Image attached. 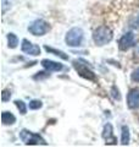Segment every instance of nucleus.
<instances>
[{
    "mask_svg": "<svg viewBox=\"0 0 139 147\" xmlns=\"http://www.w3.org/2000/svg\"><path fill=\"white\" fill-rule=\"evenodd\" d=\"M114 38V33L108 26H100L93 32V40L96 45H105L110 43Z\"/></svg>",
    "mask_w": 139,
    "mask_h": 147,
    "instance_id": "nucleus-1",
    "label": "nucleus"
},
{
    "mask_svg": "<svg viewBox=\"0 0 139 147\" xmlns=\"http://www.w3.org/2000/svg\"><path fill=\"white\" fill-rule=\"evenodd\" d=\"M28 31L33 36H44L50 31V25L43 18H38L29 24Z\"/></svg>",
    "mask_w": 139,
    "mask_h": 147,
    "instance_id": "nucleus-4",
    "label": "nucleus"
},
{
    "mask_svg": "<svg viewBox=\"0 0 139 147\" xmlns=\"http://www.w3.org/2000/svg\"><path fill=\"white\" fill-rule=\"evenodd\" d=\"M127 105L129 109H139V88H133L127 94Z\"/></svg>",
    "mask_w": 139,
    "mask_h": 147,
    "instance_id": "nucleus-8",
    "label": "nucleus"
},
{
    "mask_svg": "<svg viewBox=\"0 0 139 147\" xmlns=\"http://www.w3.org/2000/svg\"><path fill=\"white\" fill-rule=\"evenodd\" d=\"M121 144L123 146L129 144V129L126 125H123L121 127Z\"/></svg>",
    "mask_w": 139,
    "mask_h": 147,
    "instance_id": "nucleus-12",
    "label": "nucleus"
},
{
    "mask_svg": "<svg viewBox=\"0 0 139 147\" xmlns=\"http://www.w3.org/2000/svg\"><path fill=\"white\" fill-rule=\"evenodd\" d=\"M7 6H10V4H7V0H3V12L6 11Z\"/></svg>",
    "mask_w": 139,
    "mask_h": 147,
    "instance_id": "nucleus-20",
    "label": "nucleus"
},
{
    "mask_svg": "<svg viewBox=\"0 0 139 147\" xmlns=\"http://www.w3.org/2000/svg\"><path fill=\"white\" fill-rule=\"evenodd\" d=\"M28 107L32 110H37V109H39V108L43 107V103H41L40 100H38V99H33V100H31V102H29Z\"/></svg>",
    "mask_w": 139,
    "mask_h": 147,
    "instance_id": "nucleus-16",
    "label": "nucleus"
},
{
    "mask_svg": "<svg viewBox=\"0 0 139 147\" xmlns=\"http://www.w3.org/2000/svg\"><path fill=\"white\" fill-rule=\"evenodd\" d=\"M138 24H139V17H138Z\"/></svg>",
    "mask_w": 139,
    "mask_h": 147,
    "instance_id": "nucleus-22",
    "label": "nucleus"
},
{
    "mask_svg": "<svg viewBox=\"0 0 139 147\" xmlns=\"http://www.w3.org/2000/svg\"><path fill=\"white\" fill-rule=\"evenodd\" d=\"M1 123L4 125H12L16 123V117L11 112H3L1 113Z\"/></svg>",
    "mask_w": 139,
    "mask_h": 147,
    "instance_id": "nucleus-11",
    "label": "nucleus"
},
{
    "mask_svg": "<svg viewBox=\"0 0 139 147\" xmlns=\"http://www.w3.org/2000/svg\"><path fill=\"white\" fill-rule=\"evenodd\" d=\"M134 42H136V38H134L133 32H127L124 33L118 40V48L121 50H128L129 48L133 47Z\"/></svg>",
    "mask_w": 139,
    "mask_h": 147,
    "instance_id": "nucleus-6",
    "label": "nucleus"
},
{
    "mask_svg": "<svg viewBox=\"0 0 139 147\" xmlns=\"http://www.w3.org/2000/svg\"><path fill=\"white\" fill-rule=\"evenodd\" d=\"M7 45H9V48H16L17 45H18V38H17V36L15 33H9L7 34Z\"/></svg>",
    "mask_w": 139,
    "mask_h": 147,
    "instance_id": "nucleus-14",
    "label": "nucleus"
},
{
    "mask_svg": "<svg viewBox=\"0 0 139 147\" xmlns=\"http://www.w3.org/2000/svg\"><path fill=\"white\" fill-rule=\"evenodd\" d=\"M103 137L104 140L106 141V144H110V145H115L117 140L116 137L114 136V130H112V125L111 124H105L104 125V130H103Z\"/></svg>",
    "mask_w": 139,
    "mask_h": 147,
    "instance_id": "nucleus-9",
    "label": "nucleus"
},
{
    "mask_svg": "<svg viewBox=\"0 0 139 147\" xmlns=\"http://www.w3.org/2000/svg\"><path fill=\"white\" fill-rule=\"evenodd\" d=\"M21 49L25 54H28V55H33V57H37V55L40 54V47L34 43L29 42L28 39H23L22 40V44H21Z\"/></svg>",
    "mask_w": 139,
    "mask_h": 147,
    "instance_id": "nucleus-7",
    "label": "nucleus"
},
{
    "mask_svg": "<svg viewBox=\"0 0 139 147\" xmlns=\"http://www.w3.org/2000/svg\"><path fill=\"white\" fill-rule=\"evenodd\" d=\"M111 94H112V97L115 99H117V100L121 99V94H120V91L116 88V86H112V88H111Z\"/></svg>",
    "mask_w": 139,
    "mask_h": 147,
    "instance_id": "nucleus-18",
    "label": "nucleus"
},
{
    "mask_svg": "<svg viewBox=\"0 0 139 147\" xmlns=\"http://www.w3.org/2000/svg\"><path fill=\"white\" fill-rule=\"evenodd\" d=\"M44 48H45L46 52H49V53H51V54H54V55H56V57H60L61 59H63V60H68V55L65 54L63 52H61V50H57V49H55V48L48 47V45H45Z\"/></svg>",
    "mask_w": 139,
    "mask_h": 147,
    "instance_id": "nucleus-13",
    "label": "nucleus"
},
{
    "mask_svg": "<svg viewBox=\"0 0 139 147\" xmlns=\"http://www.w3.org/2000/svg\"><path fill=\"white\" fill-rule=\"evenodd\" d=\"M15 104H16V107H17V109L20 110V113L21 114H26L27 113V105H26V103L23 102V100H15Z\"/></svg>",
    "mask_w": 139,
    "mask_h": 147,
    "instance_id": "nucleus-15",
    "label": "nucleus"
},
{
    "mask_svg": "<svg viewBox=\"0 0 139 147\" xmlns=\"http://www.w3.org/2000/svg\"><path fill=\"white\" fill-rule=\"evenodd\" d=\"M136 57H138V58H139V47L136 49Z\"/></svg>",
    "mask_w": 139,
    "mask_h": 147,
    "instance_id": "nucleus-21",
    "label": "nucleus"
},
{
    "mask_svg": "<svg viewBox=\"0 0 139 147\" xmlns=\"http://www.w3.org/2000/svg\"><path fill=\"white\" fill-rule=\"evenodd\" d=\"M73 67H75V70L77 71L78 75H80L81 77H83V79L89 80V81H94V82L98 80L94 71L90 70V69L88 67V65L83 64L82 60H75L73 61Z\"/></svg>",
    "mask_w": 139,
    "mask_h": 147,
    "instance_id": "nucleus-5",
    "label": "nucleus"
},
{
    "mask_svg": "<svg viewBox=\"0 0 139 147\" xmlns=\"http://www.w3.org/2000/svg\"><path fill=\"white\" fill-rule=\"evenodd\" d=\"M131 79L134 81V82H139V67L133 70V72L131 74Z\"/></svg>",
    "mask_w": 139,
    "mask_h": 147,
    "instance_id": "nucleus-19",
    "label": "nucleus"
},
{
    "mask_svg": "<svg viewBox=\"0 0 139 147\" xmlns=\"http://www.w3.org/2000/svg\"><path fill=\"white\" fill-rule=\"evenodd\" d=\"M10 98H11V92L9 90H4L1 93V100L3 102H7V100H10Z\"/></svg>",
    "mask_w": 139,
    "mask_h": 147,
    "instance_id": "nucleus-17",
    "label": "nucleus"
},
{
    "mask_svg": "<svg viewBox=\"0 0 139 147\" xmlns=\"http://www.w3.org/2000/svg\"><path fill=\"white\" fill-rule=\"evenodd\" d=\"M83 38H84V32L81 27H73V28L70 30L66 37H65V42L67 43L68 47H80L83 42Z\"/></svg>",
    "mask_w": 139,
    "mask_h": 147,
    "instance_id": "nucleus-2",
    "label": "nucleus"
},
{
    "mask_svg": "<svg viewBox=\"0 0 139 147\" xmlns=\"http://www.w3.org/2000/svg\"><path fill=\"white\" fill-rule=\"evenodd\" d=\"M41 65L45 70L48 71H53V72H57V71H61L63 69V65L60 63L56 61H53V60H49V59H43L41 60Z\"/></svg>",
    "mask_w": 139,
    "mask_h": 147,
    "instance_id": "nucleus-10",
    "label": "nucleus"
},
{
    "mask_svg": "<svg viewBox=\"0 0 139 147\" xmlns=\"http://www.w3.org/2000/svg\"><path fill=\"white\" fill-rule=\"evenodd\" d=\"M20 139L25 145H44V146L46 145L45 140L39 134H35V132H32L29 130H26V129L21 130Z\"/></svg>",
    "mask_w": 139,
    "mask_h": 147,
    "instance_id": "nucleus-3",
    "label": "nucleus"
}]
</instances>
